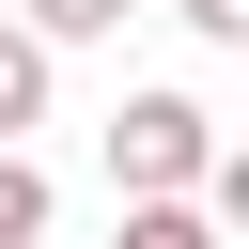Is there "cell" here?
Instances as JSON below:
<instances>
[{
    "mask_svg": "<svg viewBox=\"0 0 249 249\" xmlns=\"http://www.w3.org/2000/svg\"><path fill=\"white\" fill-rule=\"evenodd\" d=\"M109 249H218V202H124Z\"/></svg>",
    "mask_w": 249,
    "mask_h": 249,
    "instance_id": "4",
    "label": "cell"
},
{
    "mask_svg": "<svg viewBox=\"0 0 249 249\" xmlns=\"http://www.w3.org/2000/svg\"><path fill=\"white\" fill-rule=\"evenodd\" d=\"M47 78H62V47H47L31 16H0V140H31V124H47Z\"/></svg>",
    "mask_w": 249,
    "mask_h": 249,
    "instance_id": "2",
    "label": "cell"
},
{
    "mask_svg": "<svg viewBox=\"0 0 249 249\" xmlns=\"http://www.w3.org/2000/svg\"><path fill=\"white\" fill-rule=\"evenodd\" d=\"M16 16H31V31H47V47H109V31H124V16H140V0H16Z\"/></svg>",
    "mask_w": 249,
    "mask_h": 249,
    "instance_id": "5",
    "label": "cell"
},
{
    "mask_svg": "<svg viewBox=\"0 0 249 249\" xmlns=\"http://www.w3.org/2000/svg\"><path fill=\"white\" fill-rule=\"evenodd\" d=\"M109 187H124V202H202V187H218L202 93H124V109H109Z\"/></svg>",
    "mask_w": 249,
    "mask_h": 249,
    "instance_id": "1",
    "label": "cell"
},
{
    "mask_svg": "<svg viewBox=\"0 0 249 249\" xmlns=\"http://www.w3.org/2000/svg\"><path fill=\"white\" fill-rule=\"evenodd\" d=\"M202 202H218V233H249V140L218 156V187H202Z\"/></svg>",
    "mask_w": 249,
    "mask_h": 249,
    "instance_id": "6",
    "label": "cell"
},
{
    "mask_svg": "<svg viewBox=\"0 0 249 249\" xmlns=\"http://www.w3.org/2000/svg\"><path fill=\"white\" fill-rule=\"evenodd\" d=\"M47 218H62V187L31 171V140H0V249H47Z\"/></svg>",
    "mask_w": 249,
    "mask_h": 249,
    "instance_id": "3",
    "label": "cell"
},
{
    "mask_svg": "<svg viewBox=\"0 0 249 249\" xmlns=\"http://www.w3.org/2000/svg\"><path fill=\"white\" fill-rule=\"evenodd\" d=\"M171 16H187L202 47H249V0H171Z\"/></svg>",
    "mask_w": 249,
    "mask_h": 249,
    "instance_id": "7",
    "label": "cell"
}]
</instances>
